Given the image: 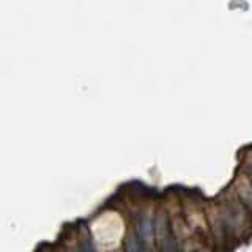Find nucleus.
<instances>
[{
    "label": "nucleus",
    "instance_id": "nucleus-4",
    "mask_svg": "<svg viewBox=\"0 0 252 252\" xmlns=\"http://www.w3.org/2000/svg\"><path fill=\"white\" fill-rule=\"evenodd\" d=\"M251 178H252V167H251Z\"/></svg>",
    "mask_w": 252,
    "mask_h": 252
},
{
    "label": "nucleus",
    "instance_id": "nucleus-3",
    "mask_svg": "<svg viewBox=\"0 0 252 252\" xmlns=\"http://www.w3.org/2000/svg\"><path fill=\"white\" fill-rule=\"evenodd\" d=\"M142 246L139 243L137 235H131L128 238V243H126V252H141Z\"/></svg>",
    "mask_w": 252,
    "mask_h": 252
},
{
    "label": "nucleus",
    "instance_id": "nucleus-2",
    "mask_svg": "<svg viewBox=\"0 0 252 252\" xmlns=\"http://www.w3.org/2000/svg\"><path fill=\"white\" fill-rule=\"evenodd\" d=\"M137 238L141 239L142 244H148L155 238V224L150 218L141 219L137 225Z\"/></svg>",
    "mask_w": 252,
    "mask_h": 252
},
{
    "label": "nucleus",
    "instance_id": "nucleus-1",
    "mask_svg": "<svg viewBox=\"0 0 252 252\" xmlns=\"http://www.w3.org/2000/svg\"><path fill=\"white\" fill-rule=\"evenodd\" d=\"M155 236H156V241H158V246H159L161 252H178L175 239L169 230L166 219L162 216L158 218V220L155 222Z\"/></svg>",
    "mask_w": 252,
    "mask_h": 252
}]
</instances>
